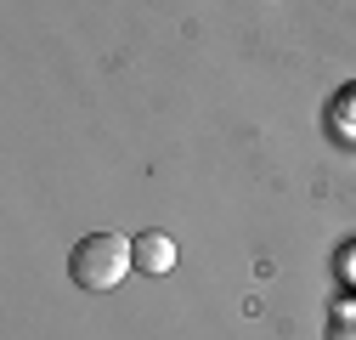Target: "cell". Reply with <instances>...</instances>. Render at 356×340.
Wrapping results in <instances>:
<instances>
[{"label":"cell","mask_w":356,"mask_h":340,"mask_svg":"<svg viewBox=\"0 0 356 340\" xmlns=\"http://www.w3.org/2000/svg\"><path fill=\"white\" fill-rule=\"evenodd\" d=\"M328 340H356V323L339 312V318H334V329H328Z\"/></svg>","instance_id":"3957f363"},{"label":"cell","mask_w":356,"mask_h":340,"mask_svg":"<svg viewBox=\"0 0 356 340\" xmlns=\"http://www.w3.org/2000/svg\"><path fill=\"white\" fill-rule=\"evenodd\" d=\"M136 267V249H130L119 233H85L68 255V278L91 295H108L113 284H124V272Z\"/></svg>","instance_id":"6da1fadb"},{"label":"cell","mask_w":356,"mask_h":340,"mask_svg":"<svg viewBox=\"0 0 356 340\" xmlns=\"http://www.w3.org/2000/svg\"><path fill=\"white\" fill-rule=\"evenodd\" d=\"M130 249H136V267L153 272V278L175 267V244H170L164 233H136V238H130Z\"/></svg>","instance_id":"7a4b0ae2"}]
</instances>
